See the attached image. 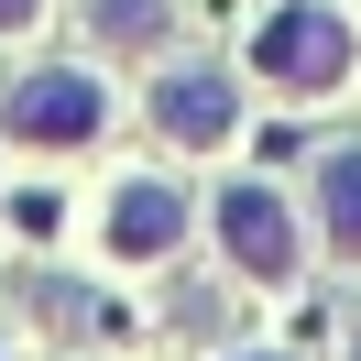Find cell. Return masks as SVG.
Here are the masks:
<instances>
[{
    "mask_svg": "<svg viewBox=\"0 0 361 361\" xmlns=\"http://www.w3.org/2000/svg\"><path fill=\"white\" fill-rule=\"evenodd\" d=\"M0 132L33 142V154H77V142L110 132V88H99L88 66H33V77H11V99H0Z\"/></svg>",
    "mask_w": 361,
    "mask_h": 361,
    "instance_id": "cell-1",
    "label": "cell"
},
{
    "mask_svg": "<svg viewBox=\"0 0 361 361\" xmlns=\"http://www.w3.org/2000/svg\"><path fill=\"white\" fill-rule=\"evenodd\" d=\"M252 77H274V88H339L350 77V23L329 0H285L274 23H252Z\"/></svg>",
    "mask_w": 361,
    "mask_h": 361,
    "instance_id": "cell-2",
    "label": "cell"
},
{
    "mask_svg": "<svg viewBox=\"0 0 361 361\" xmlns=\"http://www.w3.org/2000/svg\"><path fill=\"white\" fill-rule=\"evenodd\" d=\"M219 252L252 274V285H285L295 274V219L274 186H219Z\"/></svg>",
    "mask_w": 361,
    "mask_h": 361,
    "instance_id": "cell-3",
    "label": "cell"
},
{
    "mask_svg": "<svg viewBox=\"0 0 361 361\" xmlns=\"http://www.w3.org/2000/svg\"><path fill=\"white\" fill-rule=\"evenodd\" d=\"M154 132L186 142V154H219V142L241 132V88H230V77H208V66L154 77Z\"/></svg>",
    "mask_w": 361,
    "mask_h": 361,
    "instance_id": "cell-4",
    "label": "cell"
},
{
    "mask_svg": "<svg viewBox=\"0 0 361 361\" xmlns=\"http://www.w3.org/2000/svg\"><path fill=\"white\" fill-rule=\"evenodd\" d=\"M176 241H186V186L121 176L110 186V252H121V263H154V252H176Z\"/></svg>",
    "mask_w": 361,
    "mask_h": 361,
    "instance_id": "cell-5",
    "label": "cell"
},
{
    "mask_svg": "<svg viewBox=\"0 0 361 361\" xmlns=\"http://www.w3.org/2000/svg\"><path fill=\"white\" fill-rule=\"evenodd\" d=\"M317 230H329L339 263H361V154H329V164H317Z\"/></svg>",
    "mask_w": 361,
    "mask_h": 361,
    "instance_id": "cell-6",
    "label": "cell"
},
{
    "mask_svg": "<svg viewBox=\"0 0 361 361\" xmlns=\"http://www.w3.org/2000/svg\"><path fill=\"white\" fill-rule=\"evenodd\" d=\"M88 33L110 55H154L164 33H176V0H88Z\"/></svg>",
    "mask_w": 361,
    "mask_h": 361,
    "instance_id": "cell-7",
    "label": "cell"
},
{
    "mask_svg": "<svg viewBox=\"0 0 361 361\" xmlns=\"http://www.w3.org/2000/svg\"><path fill=\"white\" fill-rule=\"evenodd\" d=\"M33 11H44V0H0V33H33Z\"/></svg>",
    "mask_w": 361,
    "mask_h": 361,
    "instance_id": "cell-8",
    "label": "cell"
},
{
    "mask_svg": "<svg viewBox=\"0 0 361 361\" xmlns=\"http://www.w3.org/2000/svg\"><path fill=\"white\" fill-rule=\"evenodd\" d=\"M241 361H274V350H241Z\"/></svg>",
    "mask_w": 361,
    "mask_h": 361,
    "instance_id": "cell-9",
    "label": "cell"
}]
</instances>
